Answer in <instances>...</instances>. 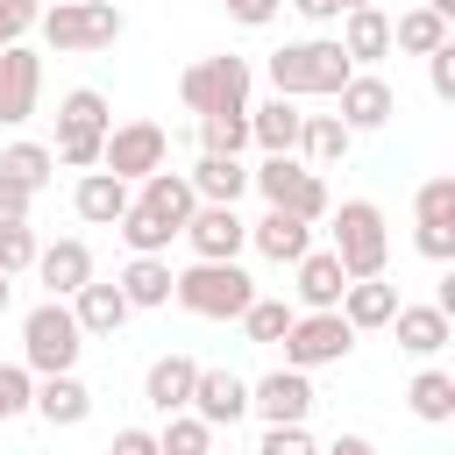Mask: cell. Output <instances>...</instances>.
<instances>
[{"mask_svg":"<svg viewBox=\"0 0 455 455\" xmlns=\"http://www.w3.org/2000/svg\"><path fill=\"white\" fill-rule=\"evenodd\" d=\"M263 78H270V92H277V100H334V92L355 78V64L341 57V43H334V36H306V43L270 50Z\"/></svg>","mask_w":455,"mask_h":455,"instance_id":"6da1fadb","label":"cell"},{"mask_svg":"<svg viewBox=\"0 0 455 455\" xmlns=\"http://www.w3.org/2000/svg\"><path fill=\"white\" fill-rule=\"evenodd\" d=\"M327 249H334V263H341V277L355 284V277H384V263H391V235H384V206L377 199H341V206H327Z\"/></svg>","mask_w":455,"mask_h":455,"instance_id":"7a4b0ae2","label":"cell"},{"mask_svg":"<svg viewBox=\"0 0 455 455\" xmlns=\"http://www.w3.org/2000/svg\"><path fill=\"white\" fill-rule=\"evenodd\" d=\"M171 299L192 320H242L256 299V277L242 263H185V270H171Z\"/></svg>","mask_w":455,"mask_h":455,"instance_id":"3957f363","label":"cell"},{"mask_svg":"<svg viewBox=\"0 0 455 455\" xmlns=\"http://www.w3.org/2000/svg\"><path fill=\"white\" fill-rule=\"evenodd\" d=\"M36 28H43V50L85 57V50H114L121 28H128V14H121L114 0H64V7H43Z\"/></svg>","mask_w":455,"mask_h":455,"instance_id":"277c9868","label":"cell"},{"mask_svg":"<svg viewBox=\"0 0 455 455\" xmlns=\"http://www.w3.org/2000/svg\"><path fill=\"white\" fill-rule=\"evenodd\" d=\"M78 348H85V334H78V320H71L64 299H43V306L21 313V370H28V377H64V370H78Z\"/></svg>","mask_w":455,"mask_h":455,"instance_id":"5b68a950","label":"cell"},{"mask_svg":"<svg viewBox=\"0 0 455 455\" xmlns=\"http://www.w3.org/2000/svg\"><path fill=\"white\" fill-rule=\"evenodd\" d=\"M107 128H114V114H107V92H92V85H71L64 100H57V164L64 171H100V142H107Z\"/></svg>","mask_w":455,"mask_h":455,"instance_id":"8992f818","label":"cell"},{"mask_svg":"<svg viewBox=\"0 0 455 455\" xmlns=\"http://www.w3.org/2000/svg\"><path fill=\"white\" fill-rule=\"evenodd\" d=\"M178 100L206 121V114H249V57H199V64H185V78H178Z\"/></svg>","mask_w":455,"mask_h":455,"instance_id":"52a82bcc","label":"cell"},{"mask_svg":"<svg viewBox=\"0 0 455 455\" xmlns=\"http://www.w3.org/2000/svg\"><path fill=\"white\" fill-rule=\"evenodd\" d=\"M249 192H263V206H277V213H299V220H327V178L320 171H306L299 156H263L256 171H249Z\"/></svg>","mask_w":455,"mask_h":455,"instance_id":"ba28073f","label":"cell"},{"mask_svg":"<svg viewBox=\"0 0 455 455\" xmlns=\"http://www.w3.org/2000/svg\"><path fill=\"white\" fill-rule=\"evenodd\" d=\"M164 164H171V135H164L156 121H121V128H107V142H100V171L121 178V185H142V178L164 171Z\"/></svg>","mask_w":455,"mask_h":455,"instance_id":"9c48e42d","label":"cell"},{"mask_svg":"<svg viewBox=\"0 0 455 455\" xmlns=\"http://www.w3.org/2000/svg\"><path fill=\"white\" fill-rule=\"evenodd\" d=\"M277 348H284V370H306V377H313V370H327V363H348L355 327H348L341 313H299Z\"/></svg>","mask_w":455,"mask_h":455,"instance_id":"30bf717a","label":"cell"},{"mask_svg":"<svg viewBox=\"0 0 455 455\" xmlns=\"http://www.w3.org/2000/svg\"><path fill=\"white\" fill-rule=\"evenodd\" d=\"M185 242H192V263H242V249H249V220H242L235 206H192Z\"/></svg>","mask_w":455,"mask_h":455,"instance_id":"8fae6325","label":"cell"},{"mask_svg":"<svg viewBox=\"0 0 455 455\" xmlns=\"http://www.w3.org/2000/svg\"><path fill=\"white\" fill-rule=\"evenodd\" d=\"M36 107H43V57L28 43H14V50H0V128L36 121Z\"/></svg>","mask_w":455,"mask_h":455,"instance_id":"7c38bea8","label":"cell"},{"mask_svg":"<svg viewBox=\"0 0 455 455\" xmlns=\"http://www.w3.org/2000/svg\"><path fill=\"white\" fill-rule=\"evenodd\" d=\"M249 412H263V427H306L313 412V377L306 370H270L249 384Z\"/></svg>","mask_w":455,"mask_h":455,"instance_id":"4fadbf2b","label":"cell"},{"mask_svg":"<svg viewBox=\"0 0 455 455\" xmlns=\"http://www.w3.org/2000/svg\"><path fill=\"white\" fill-rule=\"evenodd\" d=\"M334 107H341L334 121H341L348 135H370V128H384V121L398 114V92H391V85H384L377 71H355V78H348V85L334 92Z\"/></svg>","mask_w":455,"mask_h":455,"instance_id":"5bb4252c","label":"cell"},{"mask_svg":"<svg viewBox=\"0 0 455 455\" xmlns=\"http://www.w3.org/2000/svg\"><path fill=\"white\" fill-rule=\"evenodd\" d=\"M36 277H43L50 299H78L100 270H92V249H85L78 235H64V242H43V249H36Z\"/></svg>","mask_w":455,"mask_h":455,"instance_id":"9a60e30c","label":"cell"},{"mask_svg":"<svg viewBox=\"0 0 455 455\" xmlns=\"http://www.w3.org/2000/svg\"><path fill=\"white\" fill-rule=\"evenodd\" d=\"M192 419H206V427H235L242 412H249V377H235V370H206L199 363V377H192V405H185Z\"/></svg>","mask_w":455,"mask_h":455,"instance_id":"2e32d148","label":"cell"},{"mask_svg":"<svg viewBox=\"0 0 455 455\" xmlns=\"http://www.w3.org/2000/svg\"><path fill=\"white\" fill-rule=\"evenodd\" d=\"M291 291H299V313H334V306H341V291H348V277H341L334 249H306V256L291 263Z\"/></svg>","mask_w":455,"mask_h":455,"instance_id":"e0dca14e","label":"cell"},{"mask_svg":"<svg viewBox=\"0 0 455 455\" xmlns=\"http://www.w3.org/2000/svg\"><path fill=\"white\" fill-rule=\"evenodd\" d=\"M28 412H36L43 427H85V419H92V391H85L78 370H64V377H36Z\"/></svg>","mask_w":455,"mask_h":455,"instance_id":"ac0fdd59","label":"cell"},{"mask_svg":"<svg viewBox=\"0 0 455 455\" xmlns=\"http://www.w3.org/2000/svg\"><path fill=\"white\" fill-rule=\"evenodd\" d=\"M334 43H341V57H348L355 71H370L377 57H391V14H384L377 0H370V7H348Z\"/></svg>","mask_w":455,"mask_h":455,"instance_id":"d6986e66","label":"cell"},{"mask_svg":"<svg viewBox=\"0 0 455 455\" xmlns=\"http://www.w3.org/2000/svg\"><path fill=\"white\" fill-rule=\"evenodd\" d=\"M249 249H256L263 263H299V256L313 249V220L263 206V220H249Z\"/></svg>","mask_w":455,"mask_h":455,"instance_id":"ffe728a7","label":"cell"},{"mask_svg":"<svg viewBox=\"0 0 455 455\" xmlns=\"http://www.w3.org/2000/svg\"><path fill=\"white\" fill-rule=\"evenodd\" d=\"M128 206H135V185L107 178V171H85V178L71 185V213H78L85 228H114V220H121Z\"/></svg>","mask_w":455,"mask_h":455,"instance_id":"44dd1931","label":"cell"},{"mask_svg":"<svg viewBox=\"0 0 455 455\" xmlns=\"http://www.w3.org/2000/svg\"><path fill=\"white\" fill-rule=\"evenodd\" d=\"M391 327H398V348H405V355H419V363H434V355L455 341V320H448L434 299H427V306H398V313H391Z\"/></svg>","mask_w":455,"mask_h":455,"instance_id":"7402d4cb","label":"cell"},{"mask_svg":"<svg viewBox=\"0 0 455 455\" xmlns=\"http://www.w3.org/2000/svg\"><path fill=\"white\" fill-rule=\"evenodd\" d=\"M192 377H199V363H192V355H178V348H171V355H156V363L142 370V398H149V412H164V419H171V412H185V405H192Z\"/></svg>","mask_w":455,"mask_h":455,"instance_id":"603a6c76","label":"cell"},{"mask_svg":"<svg viewBox=\"0 0 455 455\" xmlns=\"http://www.w3.org/2000/svg\"><path fill=\"white\" fill-rule=\"evenodd\" d=\"M299 100H263V107H249V142L263 149V156H299Z\"/></svg>","mask_w":455,"mask_h":455,"instance_id":"cb8c5ba5","label":"cell"},{"mask_svg":"<svg viewBox=\"0 0 455 455\" xmlns=\"http://www.w3.org/2000/svg\"><path fill=\"white\" fill-rule=\"evenodd\" d=\"M135 206H142V213H156V220H164L171 235H185V220H192V206H199V199H192L185 171H171V164H164V171H149V178H142Z\"/></svg>","mask_w":455,"mask_h":455,"instance_id":"d4e9b609","label":"cell"},{"mask_svg":"<svg viewBox=\"0 0 455 455\" xmlns=\"http://www.w3.org/2000/svg\"><path fill=\"white\" fill-rule=\"evenodd\" d=\"M405 299H398V284H384V277H355L348 291H341V320L355 327V334H377V327H391V313H398Z\"/></svg>","mask_w":455,"mask_h":455,"instance_id":"484cf974","label":"cell"},{"mask_svg":"<svg viewBox=\"0 0 455 455\" xmlns=\"http://www.w3.org/2000/svg\"><path fill=\"white\" fill-rule=\"evenodd\" d=\"M185 185H192L199 206H235V199L249 192V164H242V156H199V164L185 171Z\"/></svg>","mask_w":455,"mask_h":455,"instance_id":"4316f807","label":"cell"},{"mask_svg":"<svg viewBox=\"0 0 455 455\" xmlns=\"http://www.w3.org/2000/svg\"><path fill=\"white\" fill-rule=\"evenodd\" d=\"M71 306V320H78V334L85 341H100V334H121V320H128V299H121V284H107V277H92L78 299H64Z\"/></svg>","mask_w":455,"mask_h":455,"instance_id":"83f0119b","label":"cell"},{"mask_svg":"<svg viewBox=\"0 0 455 455\" xmlns=\"http://www.w3.org/2000/svg\"><path fill=\"white\" fill-rule=\"evenodd\" d=\"M114 284H121L128 313H156V306H171V263H164V256H128Z\"/></svg>","mask_w":455,"mask_h":455,"instance_id":"f1b7e54d","label":"cell"},{"mask_svg":"<svg viewBox=\"0 0 455 455\" xmlns=\"http://www.w3.org/2000/svg\"><path fill=\"white\" fill-rule=\"evenodd\" d=\"M348 142H355V135H348L334 114H306V121H299V164H306V171H334V164L348 156Z\"/></svg>","mask_w":455,"mask_h":455,"instance_id":"f546056e","label":"cell"},{"mask_svg":"<svg viewBox=\"0 0 455 455\" xmlns=\"http://www.w3.org/2000/svg\"><path fill=\"white\" fill-rule=\"evenodd\" d=\"M405 405H412V419H427V427H448V419H455V377L427 363V370L405 384Z\"/></svg>","mask_w":455,"mask_h":455,"instance_id":"4dcf8cb0","label":"cell"},{"mask_svg":"<svg viewBox=\"0 0 455 455\" xmlns=\"http://www.w3.org/2000/svg\"><path fill=\"white\" fill-rule=\"evenodd\" d=\"M448 43V21L434 14V7H405L398 21H391V50H405V57H434Z\"/></svg>","mask_w":455,"mask_h":455,"instance_id":"1f68e13d","label":"cell"},{"mask_svg":"<svg viewBox=\"0 0 455 455\" xmlns=\"http://www.w3.org/2000/svg\"><path fill=\"white\" fill-rule=\"evenodd\" d=\"M50 171H57L50 142H7V149H0V178H14V185H28V192H43Z\"/></svg>","mask_w":455,"mask_h":455,"instance_id":"d6a6232c","label":"cell"},{"mask_svg":"<svg viewBox=\"0 0 455 455\" xmlns=\"http://www.w3.org/2000/svg\"><path fill=\"white\" fill-rule=\"evenodd\" d=\"M291 320H299V306H284V299H249V313H242V334L249 341H263V348H277L284 334H291Z\"/></svg>","mask_w":455,"mask_h":455,"instance_id":"836d02e7","label":"cell"},{"mask_svg":"<svg viewBox=\"0 0 455 455\" xmlns=\"http://www.w3.org/2000/svg\"><path fill=\"white\" fill-rule=\"evenodd\" d=\"M249 149V114H206L199 121V156H242Z\"/></svg>","mask_w":455,"mask_h":455,"instance_id":"e575fe53","label":"cell"},{"mask_svg":"<svg viewBox=\"0 0 455 455\" xmlns=\"http://www.w3.org/2000/svg\"><path fill=\"white\" fill-rule=\"evenodd\" d=\"M114 235L128 242V256H164V249H171V228H164L156 213H142V206H128V213L114 220Z\"/></svg>","mask_w":455,"mask_h":455,"instance_id":"d590c367","label":"cell"},{"mask_svg":"<svg viewBox=\"0 0 455 455\" xmlns=\"http://www.w3.org/2000/svg\"><path fill=\"white\" fill-rule=\"evenodd\" d=\"M156 455H213V427L192 419V412H171L164 434H156Z\"/></svg>","mask_w":455,"mask_h":455,"instance_id":"8d00e7d4","label":"cell"},{"mask_svg":"<svg viewBox=\"0 0 455 455\" xmlns=\"http://www.w3.org/2000/svg\"><path fill=\"white\" fill-rule=\"evenodd\" d=\"M412 220L419 228H455V178H427L412 192Z\"/></svg>","mask_w":455,"mask_h":455,"instance_id":"74e56055","label":"cell"},{"mask_svg":"<svg viewBox=\"0 0 455 455\" xmlns=\"http://www.w3.org/2000/svg\"><path fill=\"white\" fill-rule=\"evenodd\" d=\"M36 249H43V242H36V228H28V220H14V228H0V270H7V277H21V270H36Z\"/></svg>","mask_w":455,"mask_h":455,"instance_id":"f35d334b","label":"cell"},{"mask_svg":"<svg viewBox=\"0 0 455 455\" xmlns=\"http://www.w3.org/2000/svg\"><path fill=\"white\" fill-rule=\"evenodd\" d=\"M28 398H36V377H28L21 363H0V427H7V419H21V412H28Z\"/></svg>","mask_w":455,"mask_h":455,"instance_id":"ab89813d","label":"cell"},{"mask_svg":"<svg viewBox=\"0 0 455 455\" xmlns=\"http://www.w3.org/2000/svg\"><path fill=\"white\" fill-rule=\"evenodd\" d=\"M256 455H320V441H313L306 427H263Z\"/></svg>","mask_w":455,"mask_h":455,"instance_id":"60d3db41","label":"cell"},{"mask_svg":"<svg viewBox=\"0 0 455 455\" xmlns=\"http://www.w3.org/2000/svg\"><path fill=\"white\" fill-rule=\"evenodd\" d=\"M36 21H43V7H36V0H0V50H14Z\"/></svg>","mask_w":455,"mask_h":455,"instance_id":"b9f144b4","label":"cell"},{"mask_svg":"<svg viewBox=\"0 0 455 455\" xmlns=\"http://www.w3.org/2000/svg\"><path fill=\"white\" fill-rule=\"evenodd\" d=\"M427 85H434V100H455V43H441L427 57Z\"/></svg>","mask_w":455,"mask_h":455,"instance_id":"7bdbcfd3","label":"cell"},{"mask_svg":"<svg viewBox=\"0 0 455 455\" xmlns=\"http://www.w3.org/2000/svg\"><path fill=\"white\" fill-rule=\"evenodd\" d=\"M220 7H228V21H242V28H270L284 0H220Z\"/></svg>","mask_w":455,"mask_h":455,"instance_id":"ee69618b","label":"cell"},{"mask_svg":"<svg viewBox=\"0 0 455 455\" xmlns=\"http://www.w3.org/2000/svg\"><path fill=\"white\" fill-rule=\"evenodd\" d=\"M412 242L427 263H455V228H412Z\"/></svg>","mask_w":455,"mask_h":455,"instance_id":"f6af8a7d","label":"cell"},{"mask_svg":"<svg viewBox=\"0 0 455 455\" xmlns=\"http://www.w3.org/2000/svg\"><path fill=\"white\" fill-rule=\"evenodd\" d=\"M28 206H36V192H28V185H14V178H0V228L28 220Z\"/></svg>","mask_w":455,"mask_h":455,"instance_id":"bcb514c9","label":"cell"},{"mask_svg":"<svg viewBox=\"0 0 455 455\" xmlns=\"http://www.w3.org/2000/svg\"><path fill=\"white\" fill-rule=\"evenodd\" d=\"M107 455H156V434H149V427H121Z\"/></svg>","mask_w":455,"mask_h":455,"instance_id":"7dc6e473","label":"cell"},{"mask_svg":"<svg viewBox=\"0 0 455 455\" xmlns=\"http://www.w3.org/2000/svg\"><path fill=\"white\" fill-rule=\"evenodd\" d=\"M291 7H299V14H306V21H341V14H348V7H341V0H291Z\"/></svg>","mask_w":455,"mask_h":455,"instance_id":"c3c4849f","label":"cell"},{"mask_svg":"<svg viewBox=\"0 0 455 455\" xmlns=\"http://www.w3.org/2000/svg\"><path fill=\"white\" fill-rule=\"evenodd\" d=\"M320 455H377L363 434H334V448H320Z\"/></svg>","mask_w":455,"mask_h":455,"instance_id":"681fc988","label":"cell"},{"mask_svg":"<svg viewBox=\"0 0 455 455\" xmlns=\"http://www.w3.org/2000/svg\"><path fill=\"white\" fill-rule=\"evenodd\" d=\"M7 299H14V277H7V270H0V313H7Z\"/></svg>","mask_w":455,"mask_h":455,"instance_id":"f907efd6","label":"cell"},{"mask_svg":"<svg viewBox=\"0 0 455 455\" xmlns=\"http://www.w3.org/2000/svg\"><path fill=\"white\" fill-rule=\"evenodd\" d=\"M36 7H64V0H36Z\"/></svg>","mask_w":455,"mask_h":455,"instance_id":"816d5d0a","label":"cell"},{"mask_svg":"<svg viewBox=\"0 0 455 455\" xmlns=\"http://www.w3.org/2000/svg\"><path fill=\"white\" fill-rule=\"evenodd\" d=\"M114 7H121V0H114Z\"/></svg>","mask_w":455,"mask_h":455,"instance_id":"f5cc1de1","label":"cell"}]
</instances>
